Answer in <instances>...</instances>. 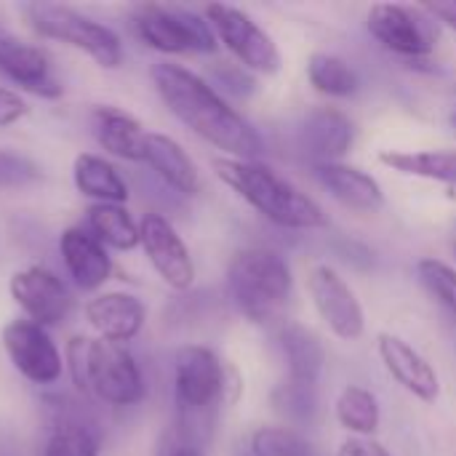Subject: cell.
<instances>
[{"mask_svg":"<svg viewBox=\"0 0 456 456\" xmlns=\"http://www.w3.org/2000/svg\"><path fill=\"white\" fill-rule=\"evenodd\" d=\"M150 77L168 112L195 136L224 152V158L259 160L265 139L208 80L174 61H155Z\"/></svg>","mask_w":456,"mask_h":456,"instance_id":"cell-1","label":"cell"},{"mask_svg":"<svg viewBox=\"0 0 456 456\" xmlns=\"http://www.w3.org/2000/svg\"><path fill=\"white\" fill-rule=\"evenodd\" d=\"M216 176L243 198L256 214L283 230H323L329 227L326 211L289 179L275 174L270 166L259 160H235L216 158Z\"/></svg>","mask_w":456,"mask_h":456,"instance_id":"cell-2","label":"cell"},{"mask_svg":"<svg viewBox=\"0 0 456 456\" xmlns=\"http://www.w3.org/2000/svg\"><path fill=\"white\" fill-rule=\"evenodd\" d=\"M64 366L77 393L123 409L147 395L142 369L126 345L94 337H72L64 347Z\"/></svg>","mask_w":456,"mask_h":456,"instance_id":"cell-3","label":"cell"},{"mask_svg":"<svg viewBox=\"0 0 456 456\" xmlns=\"http://www.w3.org/2000/svg\"><path fill=\"white\" fill-rule=\"evenodd\" d=\"M294 275L283 254L273 248H243L227 267V297L251 323H270L289 305Z\"/></svg>","mask_w":456,"mask_h":456,"instance_id":"cell-4","label":"cell"},{"mask_svg":"<svg viewBox=\"0 0 456 456\" xmlns=\"http://www.w3.org/2000/svg\"><path fill=\"white\" fill-rule=\"evenodd\" d=\"M227 393V369L211 347L184 345L174 355V401L179 411L176 441L198 444V428L208 422V414Z\"/></svg>","mask_w":456,"mask_h":456,"instance_id":"cell-5","label":"cell"},{"mask_svg":"<svg viewBox=\"0 0 456 456\" xmlns=\"http://www.w3.org/2000/svg\"><path fill=\"white\" fill-rule=\"evenodd\" d=\"M21 13L40 37L77 48L104 69H118L123 64V43L118 32L88 13L61 3H27L21 5Z\"/></svg>","mask_w":456,"mask_h":456,"instance_id":"cell-6","label":"cell"},{"mask_svg":"<svg viewBox=\"0 0 456 456\" xmlns=\"http://www.w3.org/2000/svg\"><path fill=\"white\" fill-rule=\"evenodd\" d=\"M131 27L136 37L158 53H214L219 40L206 16L182 8L142 3L131 11Z\"/></svg>","mask_w":456,"mask_h":456,"instance_id":"cell-7","label":"cell"},{"mask_svg":"<svg viewBox=\"0 0 456 456\" xmlns=\"http://www.w3.org/2000/svg\"><path fill=\"white\" fill-rule=\"evenodd\" d=\"M366 27L371 37L403 59H425L438 45V21L425 5L377 3L369 8Z\"/></svg>","mask_w":456,"mask_h":456,"instance_id":"cell-8","label":"cell"},{"mask_svg":"<svg viewBox=\"0 0 456 456\" xmlns=\"http://www.w3.org/2000/svg\"><path fill=\"white\" fill-rule=\"evenodd\" d=\"M206 19L216 40L238 59L243 69L256 75H275L281 69L283 56L278 43L246 11L227 3H211L206 5Z\"/></svg>","mask_w":456,"mask_h":456,"instance_id":"cell-9","label":"cell"},{"mask_svg":"<svg viewBox=\"0 0 456 456\" xmlns=\"http://www.w3.org/2000/svg\"><path fill=\"white\" fill-rule=\"evenodd\" d=\"M307 294L318 318L342 342H355L366 331V313L350 283L331 267L315 265L307 273Z\"/></svg>","mask_w":456,"mask_h":456,"instance_id":"cell-10","label":"cell"},{"mask_svg":"<svg viewBox=\"0 0 456 456\" xmlns=\"http://www.w3.org/2000/svg\"><path fill=\"white\" fill-rule=\"evenodd\" d=\"M11 366L32 385H56L64 374V358L48 331L27 318L8 321L0 331Z\"/></svg>","mask_w":456,"mask_h":456,"instance_id":"cell-11","label":"cell"},{"mask_svg":"<svg viewBox=\"0 0 456 456\" xmlns=\"http://www.w3.org/2000/svg\"><path fill=\"white\" fill-rule=\"evenodd\" d=\"M8 291L11 299L24 310L27 321L43 329L61 326L72 313V294L67 283L48 267L32 265L16 270L8 281Z\"/></svg>","mask_w":456,"mask_h":456,"instance_id":"cell-12","label":"cell"},{"mask_svg":"<svg viewBox=\"0 0 456 456\" xmlns=\"http://www.w3.org/2000/svg\"><path fill=\"white\" fill-rule=\"evenodd\" d=\"M139 246L144 248L152 270L174 291H187L195 283V262L176 232V227L163 214H144L139 222Z\"/></svg>","mask_w":456,"mask_h":456,"instance_id":"cell-13","label":"cell"},{"mask_svg":"<svg viewBox=\"0 0 456 456\" xmlns=\"http://www.w3.org/2000/svg\"><path fill=\"white\" fill-rule=\"evenodd\" d=\"M0 72L27 94L40 99H59L61 83L53 77L51 56L45 48L19 37L5 24H0Z\"/></svg>","mask_w":456,"mask_h":456,"instance_id":"cell-14","label":"cell"},{"mask_svg":"<svg viewBox=\"0 0 456 456\" xmlns=\"http://www.w3.org/2000/svg\"><path fill=\"white\" fill-rule=\"evenodd\" d=\"M377 353L385 366V371L417 401L422 403H436L441 395V379L436 366L417 350L411 347L403 337L382 331L377 337Z\"/></svg>","mask_w":456,"mask_h":456,"instance_id":"cell-15","label":"cell"},{"mask_svg":"<svg viewBox=\"0 0 456 456\" xmlns=\"http://www.w3.org/2000/svg\"><path fill=\"white\" fill-rule=\"evenodd\" d=\"M353 142L355 126L337 107H315L299 126V144L310 155L313 166L342 163V158L353 150Z\"/></svg>","mask_w":456,"mask_h":456,"instance_id":"cell-16","label":"cell"},{"mask_svg":"<svg viewBox=\"0 0 456 456\" xmlns=\"http://www.w3.org/2000/svg\"><path fill=\"white\" fill-rule=\"evenodd\" d=\"M48 438L43 456H99V433L86 411L67 398H48Z\"/></svg>","mask_w":456,"mask_h":456,"instance_id":"cell-17","label":"cell"},{"mask_svg":"<svg viewBox=\"0 0 456 456\" xmlns=\"http://www.w3.org/2000/svg\"><path fill=\"white\" fill-rule=\"evenodd\" d=\"M318 184L345 208L358 214H377L385 206L382 184L363 168L350 163H318L313 166Z\"/></svg>","mask_w":456,"mask_h":456,"instance_id":"cell-18","label":"cell"},{"mask_svg":"<svg viewBox=\"0 0 456 456\" xmlns=\"http://www.w3.org/2000/svg\"><path fill=\"white\" fill-rule=\"evenodd\" d=\"M86 321L99 331V339L126 345L144 329L147 307L134 294L104 291L86 302Z\"/></svg>","mask_w":456,"mask_h":456,"instance_id":"cell-19","label":"cell"},{"mask_svg":"<svg viewBox=\"0 0 456 456\" xmlns=\"http://www.w3.org/2000/svg\"><path fill=\"white\" fill-rule=\"evenodd\" d=\"M61 262L80 291H99L112 275L107 248L83 227H67L59 238Z\"/></svg>","mask_w":456,"mask_h":456,"instance_id":"cell-20","label":"cell"},{"mask_svg":"<svg viewBox=\"0 0 456 456\" xmlns=\"http://www.w3.org/2000/svg\"><path fill=\"white\" fill-rule=\"evenodd\" d=\"M142 163H147L152 168V174L174 192L187 195V198L200 192V171L176 139H171L166 134L147 131Z\"/></svg>","mask_w":456,"mask_h":456,"instance_id":"cell-21","label":"cell"},{"mask_svg":"<svg viewBox=\"0 0 456 456\" xmlns=\"http://www.w3.org/2000/svg\"><path fill=\"white\" fill-rule=\"evenodd\" d=\"M91 131L99 147L120 160L142 163L144 160V126L126 110L99 104L91 110Z\"/></svg>","mask_w":456,"mask_h":456,"instance_id":"cell-22","label":"cell"},{"mask_svg":"<svg viewBox=\"0 0 456 456\" xmlns=\"http://www.w3.org/2000/svg\"><path fill=\"white\" fill-rule=\"evenodd\" d=\"M278 345L289 369V379L294 385H305V387H315L323 366H326V350L323 342L318 339L315 331H310L302 323H286L278 331Z\"/></svg>","mask_w":456,"mask_h":456,"instance_id":"cell-23","label":"cell"},{"mask_svg":"<svg viewBox=\"0 0 456 456\" xmlns=\"http://www.w3.org/2000/svg\"><path fill=\"white\" fill-rule=\"evenodd\" d=\"M72 182L80 195L91 198L94 203H118L128 200V184L120 171L102 155L80 152L72 163Z\"/></svg>","mask_w":456,"mask_h":456,"instance_id":"cell-24","label":"cell"},{"mask_svg":"<svg viewBox=\"0 0 456 456\" xmlns=\"http://www.w3.org/2000/svg\"><path fill=\"white\" fill-rule=\"evenodd\" d=\"M379 163L403 176L456 184V150H382Z\"/></svg>","mask_w":456,"mask_h":456,"instance_id":"cell-25","label":"cell"},{"mask_svg":"<svg viewBox=\"0 0 456 456\" xmlns=\"http://www.w3.org/2000/svg\"><path fill=\"white\" fill-rule=\"evenodd\" d=\"M334 417L342 430L353 438H374L382 425V409L371 390L361 385H347L334 401Z\"/></svg>","mask_w":456,"mask_h":456,"instance_id":"cell-26","label":"cell"},{"mask_svg":"<svg viewBox=\"0 0 456 456\" xmlns=\"http://www.w3.org/2000/svg\"><path fill=\"white\" fill-rule=\"evenodd\" d=\"M88 232L115 251H134L139 246V224L126 206L118 203H94L88 206Z\"/></svg>","mask_w":456,"mask_h":456,"instance_id":"cell-27","label":"cell"},{"mask_svg":"<svg viewBox=\"0 0 456 456\" xmlns=\"http://www.w3.org/2000/svg\"><path fill=\"white\" fill-rule=\"evenodd\" d=\"M307 80L318 94L331 96V99H347L361 86L358 72L342 56L323 53V51L307 59Z\"/></svg>","mask_w":456,"mask_h":456,"instance_id":"cell-28","label":"cell"},{"mask_svg":"<svg viewBox=\"0 0 456 456\" xmlns=\"http://www.w3.org/2000/svg\"><path fill=\"white\" fill-rule=\"evenodd\" d=\"M248 456H315V452L294 428H259L251 436Z\"/></svg>","mask_w":456,"mask_h":456,"instance_id":"cell-29","label":"cell"},{"mask_svg":"<svg viewBox=\"0 0 456 456\" xmlns=\"http://www.w3.org/2000/svg\"><path fill=\"white\" fill-rule=\"evenodd\" d=\"M417 278L425 291L456 321V267L446 265L444 259L425 256L417 262Z\"/></svg>","mask_w":456,"mask_h":456,"instance_id":"cell-30","label":"cell"},{"mask_svg":"<svg viewBox=\"0 0 456 456\" xmlns=\"http://www.w3.org/2000/svg\"><path fill=\"white\" fill-rule=\"evenodd\" d=\"M40 166L13 150H0V190H21L40 182Z\"/></svg>","mask_w":456,"mask_h":456,"instance_id":"cell-31","label":"cell"},{"mask_svg":"<svg viewBox=\"0 0 456 456\" xmlns=\"http://www.w3.org/2000/svg\"><path fill=\"white\" fill-rule=\"evenodd\" d=\"M273 403L278 406L281 414L291 417V419H310L315 411V387H305V385H294V382H283L275 395Z\"/></svg>","mask_w":456,"mask_h":456,"instance_id":"cell-32","label":"cell"},{"mask_svg":"<svg viewBox=\"0 0 456 456\" xmlns=\"http://www.w3.org/2000/svg\"><path fill=\"white\" fill-rule=\"evenodd\" d=\"M27 112H29V107H27L24 96L0 86V128H8V126L19 123Z\"/></svg>","mask_w":456,"mask_h":456,"instance_id":"cell-33","label":"cell"},{"mask_svg":"<svg viewBox=\"0 0 456 456\" xmlns=\"http://www.w3.org/2000/svg\"><path fill=\"white\" fill-rule=\"evenodd\" d=\"M337 456H393L377 438H347L339 444Z\"/></svg>","mask_w":456,"mask_h":456,"instance_id":"cell-34","label":"cell"},{"mask_svg":"<svg viewBox=\"0 0 456 456\" xmlns=\"http://www.w3.org/2000/svg\"><path fill=\"white\" fill-rule=\"evenodd\" d=\"M425 8L436 16V21L452 27L456 32V0H438V3H425Z\"/></svg>","mask_w":456,"mask_h":456,"instance_id":"cell-35","label":"cell"},{"mask_svg":"<svg viewBox=\"0 0 456 456\" xmlns=\"http://www.w3.org/2000/svg\"><path fill=\"white\" fill-rule=\"evenodd\" d=\"M160 456H206V452L198 444H187V441L171 438V444L160 452Z\"/></svg>","mask_w":456,"mask_h":456,"instance_id":"cell-36","label":"cell"},{"mask_svg":"<svg viewBox=\"0 0 456 456\" xmlns=\"http://www.w3.org/2000/svg\"><path fill=\"white\" fill-rule=\"evenodd\" d=\"M0 456H16V452L11 446H0Z\"/></svg>","mask_w":456,"mask_h":456,"instance_id":"cell-37","label":"cell"},{"mask_svg":"<svg viewBox=\"0 0 456 456\" xmlns=\"http://www.w3.org/2000/svg\"><path fill=\"white\" fill-rule=\"evenodd\" d=\"M452 126H454V128H456V112H454V115H452Z\"/></svg>","mask_w":456,"mask_h":456,"instance_id":"cell-38","label":"cell"},{"mask_svg":"<svg viewBox=\"0 0 456 456\" xmlns=\"http://www.w3.org/2000/svg\"><path fill=\"white\" fill-rule=\"evenodd\" d=\"M454 254H456V243H454Z\"/></svg>","mask_w":456,"mask_h":456,"instance_id":"cell-39","label":"cell"}]
</instances>
